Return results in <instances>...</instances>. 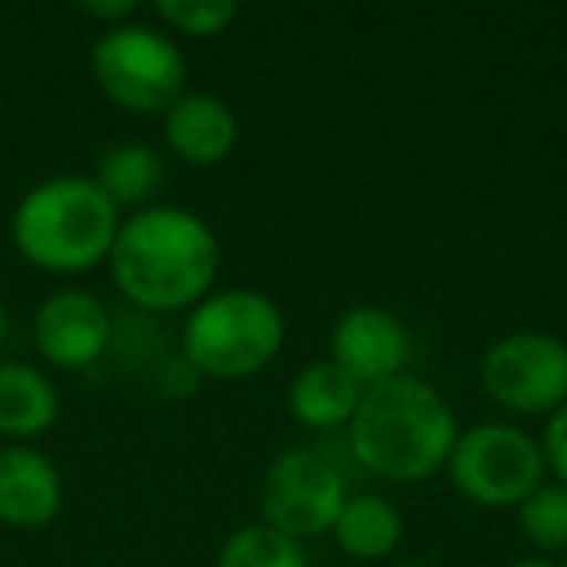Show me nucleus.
<instances>
[{
  "label": "nucleus",
  "instance_id": "1",
  "mask_svg": "<svg viewBox=\"0 0 567 567\" xmlns=\"http://www.w3.org/2000/svg\"><path fill=\"white\" fill-rule=\"evenodd\" d=\"M221 265L214 229L183 206H148L121 221L110 252L121 296L141 311H183L206 300Z\"/></svg>",
  "mask_w": 567,
  "mask_h": 567
},
{
  "label": "nucleus",
  "instance_id": "2",
  "mask_svg": "<svg viewBox=\"0 0 567 567\" xmlns=\"http://www.w3.org/2000/svg\"><path fill=\"white\" fill-rule=\"evenodd\" d=\"M455 440V412L412 373L365 389L350 420V455L389 482L432 478L447 466Z\"/></svg>",
  "mask_w": 567,
  "mask_h": 567
},
{
  "label": "nucleus",
  "instance_id": "3",
  "mask_svg": "<svg viewBox=\"0 0 567 567\" xmlns=\"http://www.w3.org/2000/svg\"><path fill=\"white\" fill-rule=\"evenodd\" d=\"M117 229V206L94 179L59 175L20 198L12 241L32 265L48 272H86L110 260Z\"/></svg>",
  "mask_w": 567,
  "mask_h": 567
},
{
  "label": "nucleus",
  "instance_id": "4",
  "mask_svg": "<svg viewBox=\"0 0 567 567\" xmlns=\"http://www.w3.org/2000/svg\"><path fill=\"white\" fill-rule=\"evenodd\" d=\"M284 347V316L252 288L206 296L183 323V358L198 378L245 381L260 373Z\"/></svg>",
  "mask_w": 567,
  "mask_h": 567
},
{
  "label": "nucleus",
  "instance_id": "5",
  "mask_svg": "<svg viewBox=\"0 0 567 567\" xmlns=\"http://www.w3.org/2000/svg\"><path fill=\"white\" fill-rule=\"evenodd\" d=\"M94 82L128 113H167L187 94V63L175 40L144 24L105 28L90 55Z\"/></svg>",
  "mask_w": 567,
  "mask_h": 567
},
{
  "label": "nucleus",
  "instance_id": "6",
  "mask_svg": "<svg viewBox=\"0 0 567 567\" xmlns=\"http://www.w3.org/2000/svg\"><path fill=\"white\" fill-rule=\"evenodd\" d=\"M447 471L466 502L509 509L544 486L548 466H544L540 443L533 435L489 420V424H474L471 432H458Z\"/></svg>",
  "mask_w": 567,
  "mask_h": 567
},
{
  "label": "nucleus",
  "instance_id": "7",
  "mask_svg": "<svg viewBox=\"0 0 567 567\" xmlns=\"http://www.w3.org/2000/svg\"><path fill=\"white\" fill-rule=\"evenodd\" d=\"M347 478L319 447H292L272 458L260 482V517L268 528L308 540L331 533L347 505Z\"/></svg>",
  "mask_w": 567,
  "mask_h": 567
},
{
  "label": "nucleus",
  "instance_id": "8",
  "mask_svg": "<svg viewBox=\"0 0 567 567\" xmlns=\"http://www.w3.org/2000/svg\"><path fill=\"white\" fill-rule=\"evenodd\" d=\"M482 389L520 416H551L567 404V342L544 331H517L482 354Z\"/></svg>",
  "mask_w": 567,
  "mask_h": 567
},
{
  "label": "nucleus",
  "instance_id": "9",
  "mask_svg": "<svg viewBox=\"0 0 567 567\" xmlns=\"http://www.w3.org/2000/svg\"><path fill=\"white\" fill-rule=\"evenodd\" d=\"M412 358V339L404 323L385 308H350L331 331V362L347 370L362 389L393 381Z\"/></svg>",
  "mask_w": 567,
  "mask_h": 567
},
{
  "label": "nucleus",
  "instance_id": "10",
  "mask_svg": "<svg viewBox=\"0 0 567 567\" xmlns=\"http://www.w3.org/2000/svg\"><path fill=\"white\" fill-rule=\"evenodd\" d=\"M113 319L105 303L79 288L55 292L35 311V347L51 365L63 370H86L110 350Z\"/></svg>",
  "mask_w": 567,
  "mask_h": 567
},
{
  "label": "nucleus",
  "instance_id": "11",
  "mask_svg": "<svg viewBox=\"0 0 567 567\" xmlns=\"http://www.w3.org/2000/svg\"><path fill=\"white\" fill-rule=\"evenodd\" d=\"M63 509V478L35 447L0 451V520L12 528H43Z\"/></svg>",
  "mask_w": 567,
  "mask_h": 567
},
{
  "label": "nucleus",
  "instance_id": "12",
  "mask_svg": "<svg viewBox=\"0 0 567 567\" xmlns=\"http://www.w3.org/2000/svg\"><path fill=\"white\" fill-rule=\"evenodd\" d=\"M237 113L218 94H183L164 113L167 148L190 167H214L237 148Z\"/></svg>",
  "mask_w": 567,
  "mask_h": 567
},
{
  "label": "nucleus",
  "instance_id": "13",
  "mask_svg": "<svg viewBox=\"0 0 567 567\" xmlns=\"http://www.w3.org/2000/svg\"><path fill=\"white\" fill-rule=\"evenodd\" d=\"M365 389L350 378L347 370L323 358V362L303 365L288 385V412L296 424L311 427V432H334V427L350 424L362 404Z\"/></svg>",
  "mask_w": 567,
  "mask_h": 567
},
{
  "label": "nucleus",
  "instance_id": "14",
  "mask_svg": "<svg viewBox=\"0 0 567 567\" xmlns=\"http://www.w3.org/2000/svg\"><path fill=\"white\" fill-rule=\"evenodd\" d=\"M59 420V393L48 373L20 362H0V435L28 440Z\"/></svg>",
  "mask_w": 567,
  "mask_h": 567
},
{
  "label": "nucleus",
  "instance_id": "15",
  "mask_svg": "<svg viewBox=\"0 0 567 567\" xmlns=\"http://www.w3.org/2000/svg\"><path fill=\"white\" fill-rule=\"evenodd\" d=\"M334 540L347 556L354 559H385L389 551L401 544L404 517L393 502L378 494H358L347 497L339 520H334Z\"/></svg>",
  "mask_w": 567,
  "mask_h": 567
},
{
  "label": "nucleus",
  "instance_id": "16",
  "mask_svg": "<svg viewBox=\"0 0 567 567\" xmlns=\"http://www.w3.org/2000/svg\"><path fill=\"white\" fill-rule=\"evenodd\" d=\"M94 183L105 190V198L117 210L121 206H144L159 190V183H164V156L136 141L113 144L97 159Z\"/></svg>",
  "mask_w": 567,
  "mask_h": 567
},
{
  "label": "nucleus",
  "instance_id": "17",
  "mask_svg": "<svg viewBox=\"0 0 567 567\" xmlns=\"http://www.w3.org/2000/svg\"><path fill=\"white\" fill-rule=\"evenodd\" d=\"M218 567H308L303 544L268 525H245L221 544Z\"/></svg>",
  "mask_w": 567,
  "mask_h": 567
},
{
  "label": "nucleus",
  "instance_id": "18",
  "mask_svg": "<svg viewBox=\"0 0 567 567\" xmlns=\"http://www.w3.org/2000/svg\"><path fill=\"white\" fill-rule=\"evenodd\" d=\"M520 533L540 551H567V489L540 486L517 505Z\"/></svg>",
  "mask_w": 567,
  "mask_h": 567
},
{
  "label": "nucleus",
  "instance_id": "19",
  "mask_svg": "<svg viewBox=\"0 0 567 567\" xmlns=\"http://www.w3.org/2000/svg\"><path fill=\"white\" fill-rule=\"evenodd\" d=\"M156 17L179 35L214 40L237 20V4L229 0H156Z\"/></svg>",
  "mask_w": 567,
  "mask_h": 567
},
{
  "label": "nucleus",
  "instance_id": "20",
  "mask_svg": "<svg viewBox=\"0 0 567 567\" xmlns=\"http://www.w3.org/2000/svg\"><path fill=\"white\" fill-rule=\"evenodd\" d=\"M540 455H544V466L559 478L556 486L567 489V404H559L548 416V424H544Z\"/></svg>",
  "mask_w": 567,
  "mask_h": 567
},
{
  "label": "nucleus",
  "instance_id": "21",
  "mask_svg": "<svg viewBox=\"0 0 567 567\" xmlns=\"http://www.w3.org/2000/svg\"><path fill=\"white\" fill-rule=\"evenodd\" d=\"M82 12L94 20H105L110 28H121V24H128V17L141 12V4H136V0H86Z\"/></svg>",
  "mask_w": 567,
  "mask_h": 567
},
{
  "label": "nucleus",
  "instance_id": "22",
  "mask_svg": "<svg viewBox=\"0 0 567 567\" xmlns=\"http://www.w3.org/2000/svg\"><path fill=\"white\" fill-rule=\"evenodd\" d=\"M513 567H551V564H544V559H520V564H513Z\"/></svg>",
  "mask_w": 567,
  "mask_h": 567
},
{
  "label": "nucleus",
  "instance_id": "23",
  "mask_svg": "<svg viewBox=\"0 0 567 567\" xmlns=\"http://www.w3.org/2000/svg\"><path fill=\"white\" fill-rule=\"evenodd\" d=\"M401 567H432V564H424V559H409V564H401Z\"/></svg>",
  "mask_w": 567,
  "mask_h": 567
},
{
  "label": "nucleus",
  "instance_id": "24",
  "mask_svg": "<svg viewBox=\"0 0 567 567\" xmlns=\"http://www.w3.org/2000/svg\"><path fill=\"white\" fill-rule=\"evenodd\" d=\"M0 339H4V303H0Z\"/></svg>",
  "mask_w": 567,
  "mask_h": 567
},
{
  "label": "nucleus",
  "instance_id": "25",
  "mask_svg": "<svg viewBox=\"0 0 567 567\" xmlns=\"http://www.w3.org/2000/svg\"><path fill=\"white\" fill-rule=\"evenodd\" d=\"M564 567H567V551H564Z\"/></svg>",
  "mask_w": 567,
  "mask_h": 567
}]
</instances>
